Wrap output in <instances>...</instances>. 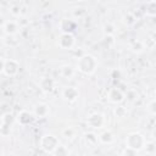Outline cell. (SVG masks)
I'll return each instance as SVG.
<instances>
[{
    "instance_id": "cell-25",
    "label": "cell",
    "mask_w": 156,
    "mask_h": 156,
    "mask_svg": "<svg viewBox=\"0 0 156 156\" xmlns=\"http://www.w3.org/2000/svg\"><path fill=\"white\" fill-rule=\"evenodd\" d=\"M72 15H73L74 18H80L85 15V10L83 7H76V9L72 10Z\"/></svg>"
},
{
    "instance_id": "cell-17",
    "label": "cell",
    "mask_w": 156,
    "mask_h": 156,
    "mask_svg": "<svg viewBox=\"0 0 156 156\" xmlns=\"http://www.w3.org/2000/svg\"><path fill=\"white\" fill-rule=\"evenodd\" d=\"M83 140L87 145H90V146H94L99 143V135L94 132H85L83 134Z\"/></svg>"
},
{
    "instance_id": "cell-24",
    "label": "cell",
    "mask_w": 156,
    "mask_h": 156,
    "mask_svg": "<svg viewBox=\"0 0 156 156\" xmlns=\"http://www.w3.org/2000/svg\"><path fill=\"white\" fill-rule=\"evenodd\" d=\"M62 136H65L66 139H72L76 136V130L72 127H66L62 129Z\"/></svg>"
},
{
    "instance_id": "cell-20",
    "label": "cell",
    "mask_w": 156,
    "mask_h": 156,
    "mask_svg": "<svg viewBox=\"0 0 156 156\" xmlns=\"http://www.w3.org/2000/svg\"><path fill=\"white\" fill-rule=\"evenodd\" d=\"M130 50L134 54H141L145 50V45H144V43L141 40H134L130 44Z\"/></svg>"
},
{
    "instance_id": "cell-30",
    "label": "cell",
    "mask_w": 156,
    "mask_h": 156,
    "mask_svg": "<svg viewBox=\"0 0 156 156\" xmlns=\"http://www.w3.org/2000/svg\"><path fill=\"white\" fill-rule=\"evenodd\" d=\"M151 138L154 140H156V127H154V129L151 130Z\"/></svg>"
},
{
    "instance_id": "cell-27",
    "label": "cell",
    "mask_w": 156,
    "mask_h": 156,
    "mask_svg": "<svg viewBox=\"0 0 156 156\" xmlns=\"http://www.w3.org/2000/svg\"><path fill=\"white\" fill-rule=\"evenodd\" d=\"M147 111H149V113L156 116V99L151 100V101L147 104Z\"/></svg>"
},
{
    "instance_id": "cell-8",
    "label": "cell",
    "mask_w": 156,
    "mask_h": 156,
    "mask_svg": "<svg viewBox=\"0 0 156 156\" xmlns=\"http://www.w3.org/2000/svg\"><path fill=\"white\" fill-rule=\"evenodd\" d=\"M35 119H37V117H35L34 112H30V111H27V110L20 111V112L17 113V116H16L17 123H18L20 126H23V127L34 123Z\"/></svg>"
},
{
    "instance_id": "cell-23",
    "label": "cell",
    "mask_w": 156,
    "mask_h": 156,
    "mask_svg": "<svg viewBox=\"0 0 156 156\" xmlns=\"http://www.w3.org/2000/svg\"><path fill=\"white\" fill-rule=\"evenodd\" d=\"M102 29H104V34L105 35H115V33H116V27L110 22L105 23Z\"/></svg>"
},
{
    "instance_id": "cell-16",
    "label": "cell",
    "mask_w": 156,
    "mask_h": 156,
    "mask_svg": "<svg viewBox=\"0 0 156 156\" xmlns=\"http://www.w3.org/2000/svg\"><path fill=\"white\" fill-rule=\"evenodd\" d=\"M60 29L62 30V33H72L76 28V23L72 21V20H68V18H62L60 21V24H58Z\"/></svg>"
},
{
    "instance_id": "cell-10",
    "label": "cell",
    "mask_w": 156,
    "mask_h": 156,
    "mask_svg": "<svg viewBox=\"0 0 156 156\" xmlns=\"http://www.w3.org/2000/svg\"><path fill=\"white\" fill-rule=\"evenodd\" d=\"M61 95H62L63 100H66L68 102H74L79 98V90L76 87H65L62 89Z\"/></svg>"
},
{
    "instance_id": "cell-32",
    "label": "cell",
    "mask_w": 156,
    "mask_h": 156,
    "mask_svg": "<svg viewBox=\"0 0 156 156\" xmlns=\"http://www.w3.org/2000/svg\"><path fill=\"white\" fill-rule=\"evenodd\" d=\"M77 1H84V0H77Z\"/></svg>"
},
{
    "instance_id": "cell-1",
    "label": "cell",
    "mask_w": 156,
    "mask_h": 156,
    "mask_svg": "<svg viewBox=\"0 0 156 156\" xmlns=\"http://www.w3.org/2000/svg\"><path fill=\"white\" fill-rule=\"evenodd\" d=\"M76 67L80 73L85 76H91L98 68V60L90 54H84L78 58Z\"/></svg>"
},
{
    "instance_id": "cell-19",
    "label": "cell",
    "mask_w": 156,
    "mask_h": 156,
    "mask_svg": "<svg viewBox=\"0 0 156 156\" xmlns=\"http://www.w3.org/2000/svg\"><path fill=\"white\" fill-rule=\"evenodd\" d=\"M113 115H115L116 118H126L127 115H128V111L123 105L117 104L116 107L113 108Z\"/></svg>"
},
{
    "instance_id": "cell-6",
    "label": "cell",
    "mask_w": 156,
    "mask_h": 156,
    "mask_svg": "<svg viewBox=\"0 0 156 156\" xmlns=\"http://www.w3.org/2000/svg\"><path fill=\"white\" fill-rule=\"evenodd\" d=\"M76 44L73 33H61L57 39V46L62 50H71Z\"/></svg>"
},
{
    "instance_id": "cell-13",
    "label": "cell",
    "mask_w": 156,
    "mask_h": 156,
    "mask_svg": "<svg viewBox=\"0 0 156 156\" xmlns=\"http://www.w3.org/2000/svg\"><path fill=\"white\" fill-rule=\"evenodd\" d=\"M33 112H34L37 118H45L50 113V106L45 102H38L34 105Z\"/></svg>"
},
{
    "instance_id": "cell-7",
    "label": "cell",
    "mask_w": 156,
    "mask_h": 156,
    "mask_svg": "<svg viewBox=\"0 0 156 156\" xmlns=\"http://www.w3.org/2000/svg\"><path fill=\"white\" fill-rule=\"evenodd\" d=\"M87 124L91 129H100L105 124V116L100 112H93L87 118Z\"/></svg>"
},
{
    "instance_id": "cell-12",
    "label": "cell",
    "mask_w": 156,
    "mask_h": 156,
    "mask_svg": "<svg viewBox=\"0 0 156 156\" xmlns=\"http://www.w3.org/2000/svg\"><path fill=\"white\" fill-rule=\"evenodd\" d=\"M1 28H2V32L6 35H15L20 30V24L16 21H13V20H9V21H5L2 23Z\"/></svg>"
},
{
    "instance_id": "cell-5",
    "label": "cell",
    "mask_w": 156,
    "mask_h": 156,
    "mask_svg": "<svg viewBox=\"0 0 156 156\" xmlns=\"http://www.w3.org/2000/svg\"><path fill=\"white\" fill-rule=\"evenodd\" d=\"M15 122H17V121H16V117H15L13 113H11V112L2 113L1 118H0V134L2 136L10 135L11 128L15 124Z\"/></svg>"
},
{
    "instance_id": "cell-2",
    "label": "cell",
    "mask_w": 156,
    "mask_h": 156,
    "mask_svg": "<svg viewBox=\"0 0 156 156\" xmlns=\"http://www.w3.org/2000/svg\"><path fill=\"white\" fill-rule=\"evenodd\" d=\"M0 61H1L0 69H1V73L4 76H6V77H15V76H17V73L20 71V63H18L17 60L1 57Z\"/></svg>"
},
{
    "instance_id": "cell-15",
    "label": "cell",
    "mask_w": 156,
    "mask_h": 156,
    "mask_svg": "<svg viewBox=\"0 0 156 156\" xmlns=\"http://www.w3.org/2000/svg\"><path fill=\"white\" fill-rule=\"evenodd\" d=\"M115 141V134L112 133V130L106 129L104 132H101L99 134V143L104 144V145H110Z\"/></svg>"
},
{
    "instance_id": "cell-14",
    "label": "cell",
    "mask_w": 156,
    "mask_h": 156,
    "mask_svg": "<svg viewBox=\"0 0 156 156\" xmlns=\"http://www.w3.org/2000/svg\"><path fill=\"white\" fill-rule=\"evenodd\" d=\"M76 69H77L76 66H73L71 63H65L60 67V76L65 79H71L76 74Z\"/></svg>"
},
{
    "instance_id": "cell-4",
    "label": "cell",
    "mask_w": 156,
    "mask_h": 156,
    "mask_svg": "<svg viewBox=\"0 0 156 156\" xmlns=\"http://www.w3.org/2000/svg\"><path fill=\"white\" fill-rule=\"evenodd\" d=\"M39 145H40V149L45 154H51L52 155L54 150L60 145V141H58V138L52 135V134H44L40 138Z\"/></svg>"
},
{
    "instance_id": "cell-22",
    "label": "cell",
    "mask_w": 156,
    "mask_h": 156,
    "mask_svg": "<svg viewBox=\"0 0 156 156\" xmlns=\"http://www.w3.org/2000/svg\"><path fill=\"white\" fill-rule=\"evenodd\" d=\"M143 150H144L145 154H147V155H154V154H156V141H154V140L146 141Z\"/></svg>"
},
{
    "instance_id": "cell-18",
    "label": "cell",
    "mask_w": 156,
    "mask_h": 156,
    "mask_svg": "<svg viewBox=\"0 0 156 156\" xmlns=\"http://www.w3.org/2000/svg\"><path fill=\"white\" fill-rule=\"evenodd\" d=\"M145 15L149 17H156V0H150L145 5Z\"/></svg>"
},
{
    "instance_id": "cell-31",
    "label": "cell",
    "mask_w": 156,
    "mask_h": 156,
    "mask_svg": "<svg viewBox=\"0 0 156 156\" xmlns=\"http://www.w3.org/2000/svg\"><path fill=\"white\" fill-rule=\"evenodd\" d=\"M151 39H152L154 41H156V30H155V32L151 34Z\"/></svg>"
},
{
    "instance_id": "cell-11",
    "label": "cell",
    "mask_w": 156,
    "mask_h": 156,
    "mask_svg": "<svg viewBox=\"0 0 156 156\" xmlns=\"http://www.w3.org/2000/svg\"><path fill=\"white\" fill-rule=\"evenodd\" d=\"M55 87H56V83H55V80L51 77H43L39 80V88L45 94L52 93L55 90Z\"/></svg>"
},
{
    "instance_id": "cell-3",
    "label": "cell",
    "mask_w": 156,
    "mask_h": 156,
    "mask_svg": "<svg viewBox=\"0 0 156 156\" xmlns=\"http://www.w3.org/2000/svg\"><path fill=\"white\" fill-rule=\"evenodd\" d=\"M145 143H146L145 136L139 132H132L126 138V146L132 147L136 151H141L144 149Z\"/></svg>"
},
{
    "instance_id": "cell-29",
    "label": "cell",
    "mask_w": 156,
    "mask_h": 156,
    "mask_svg": "<svg viewBox=\"0 0 156 156\" xmlns=\"http://www.w3.org/2000/svg\"><path fill=\"white\" fill-rule=\"evenodd\" d=\"M124 22H126L127 24H133V23H134V17H132V15L128 13V15L124 17Z\"/></svg>"
},
{
    "instance_id": "cell-26",
    "label": "cell",
    "mask_w": 156,
    "mask_h": 156,
    "mask_svg": "<svg viewBox=\"0 0 156 156\" xmlns=\"http://www.w3.org/2000/svg\"><path fill=\"white\" fill-rule=\"evenodd\" d=\"M139 151H136V150H134V149H132V147H128V146H126L123 150H122V155L123 156H134V155H136Z\"/></svg>"
},
{
    "instance_id": "cell-9",
    "label": "cell",
    "mask_w": 156,
    "mask_h": 156,
    "mask_svg": "<svg viewBox=\"0 0 156 156\" xmlns=\"http://www.w3.org/2000/svg\"><path fill=\"white\" fill-rule=\"evenodd\" d=\"M126 99V94L117 87H112L107 93V100L115 105L123 102Z\"/></svg>"
},
{
    "instance_id": "cell-28",
    "label": "cell",
    "mask_w": 156,
    "mask_h": 156,
    "mask_svg": "<svg viewBox=\"0 0 156 156\" xmlns=\"http://www.w3.org/2000/svg\"><path fill=\"white\" fill-rule=\"evenodd\" d=\"M10 13L13 17H20L21 16V7L18 5H12L11 9H10Z\"/></svg>"
},
{
    "instance_id": "cell-21",
    "label": "cell",
    "mask_w": 156,
    "mask_h": 156,
    "mask_svg": "<svg viewBox=\"0 0 156 156\" xmlns=\"http://www.w3.org/2000/svg\"><path fill=\"white\" fill-rule=\"evenodd\" d=\"M52 155H55V156H68V155H71V150H69L67 146L60 144V145L54 150Z\"/></svg>"
}]
</instances>
